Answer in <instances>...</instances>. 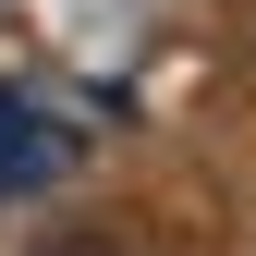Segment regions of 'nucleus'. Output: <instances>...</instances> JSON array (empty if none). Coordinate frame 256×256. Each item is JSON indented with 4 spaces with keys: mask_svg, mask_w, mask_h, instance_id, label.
<instances>
[{
    "mask_svg": "<svg viewBox=\"0 0 256 256\" xmlns=\"http://www.w3.org/2000/svg\"><path fill=\"white\" fill-rule=\"evenodd\" d=\"M49 171H74V134L37 98H0V183H49Z\"/></svg>",
    "mask_w": 256,
    "mask_h": 256,
    "instance_id": "obj_1",
    "label": "nucleus"
},
{
    "mask_svg": "<svg viewBox=\"0 0 256 256\" xmlns=\"http://www.w3.org/2000/svg\"><path fill=\"white\" fill-rule=\"evenodd\" d=\"M37 256H122V244H98V232H49Z\"/></svg>",
    "mask_w": 256,
    "mask_h": 256,
    "instance_id": "obj_2",
    "label": "nucleus"
}]
</instances>
